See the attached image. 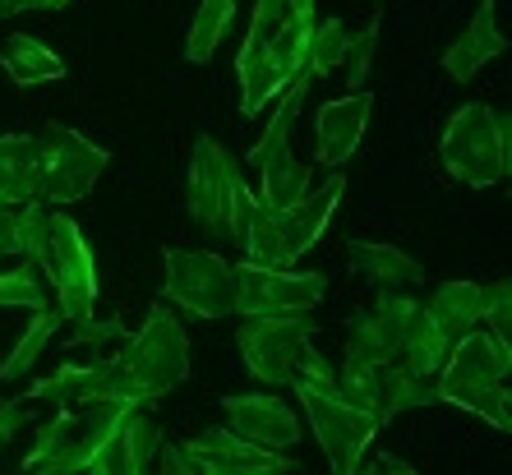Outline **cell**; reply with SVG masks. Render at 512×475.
<instances>
[{
    "mask_svg": "<svg viewBox=\"0 0 512 475\" xmlns=\"http://www.w3.org/2000/svg\"><path fill=\"white\" fill-rule=\"evenodd\" d=\"M190 379V346L185 328L167 305H157L143 323V333L125 337L116 356L88 365V402L111 397V402H157L171 388Z\"/></svg>",
    "mask_w": 512,
    "mask_h": 475,
    "instance_id": "cell-1",
    "label": "cell"
},
{
    "mask_svg": "<svg viewBox=\"0 0 512 475\" xmlns=\"http://www.w3.org/2000/svg\"><path fill=\"white\" fill-rule=\"evenodd\" d=\"M19 236H24V259H33L47 277L60 319H88L97 309V263L79 222L51 203L28 199L19 203Z\"/></svg>",
    "mask_w": 512,
    "mask_h": 475,
    "instance_id": "cell-2",
    "label": "cell"
},
{
    "mask_svg": "<svg viewBox=\"0 0 512 475\" xmlns=\"http://www.w3.org/2000/svg\"><path fill=\"white\" fill-rule=\"evenodd\" d=\"M508 369L512 346L489 328H471L457 337L434 374L439 402H453L471 416L489 420L494 429H512V397H508Z\"/></svg>",
    "mask_w": 512,
    "mask_h": 475,
    "instance_id": "cell-3",
    "label": "cell"
},
{
    "mask_svg": "<svg viewBox=\"0 0 512 475\" xmlns=\"http://www.w3.org/2000/svg\"><path fill=\"white\" fill-rule=\"evenodd\" d=\"M333 379H337L333 360L314 351V356L300 360V369L291 374V388H296L300 406H305V416H310L314 439H319L328 466H333L337 475H351L365 462V452H370L374 434H379V420H374L365 406L346 402L342 392L333 388Z\"/></svg>",
    "mask_w": 512,
    "mask_h": 475,
    "instance_id": "cell-4",
    "label": "cell"
},
{
    "mask_svg": "<svg viewBox=\"0 0 512 475\" xmlns=\"http://www.w3.org/2000/svg\"><path fill=\"white\" fill-rule=\"evenodd\" d=\"M342 190H346V176L333 171L323 180L319 190H310L305 199L286 203V208H268V203H254V217L245 226V263H296L305 250L319 245V236L328 231L333 222V208L342 203Z\"/></svg>",
    "mask_w": 512,
    "mask_h": 475,
    "instance_id": "cell-5",
    "label": "cell"
},
{
    "mask_svg": "<svg viewBox=\"0 0 512 475\" xmlns=\"http://www.w3.org/2000/svg\"><path fill=\"white\" fill-rule=\"evenodd\" d=\"M190 217L217 240H231L240 245L245 240V226L254 217V194L240 176V167L231 162V153L213 134H199L194 139V153H190Z\"/></svg>",
    "mask_w": 512,
    "mask_h": 475,
    "instance_id": "cell-6",
    "label": "cell"
},
{
    "mask_svg": "<svg viewBox=\"0 0 512 475\" xmlns=\"http://www.w3.org/2000/svg\"><path fill=\"white\" fill-rule=\"evenodd\" d=\"M439 157L443 171L471 190H489V185H503L512 171V130L508 116L485 102H466L448 130L439 139Z\"/></svg>",
    "mask_w": 512,
    "mask_h": 475,
    "instance_id": "cell-7",
    "label": "cell"
},
{
    "mask_svg": "<svg viewBox=\"0 0 512 475\" xmlns=\"http://www.w3.org/2000/svg\"><path fill=\"white\" fill-rule=\"evenodd\" d=\"M84 411H56L51 425H42L37 443L28 448L24 457V471L33 475H74V471H88L97 457V448L111 439V429L125 420V411L139 402H111V397H97V402H79Z\"/></svg>",
    "mask_w": 512,
    "mask_h": 475,
    "instance_id": "cell-8",
    "label": "cell"
},
{
    "mask_svg": "<svg viewBox=\"0 0 512 475\" xmlns=\"http://www.w3.org/2000/svg\"><path fill=\"white\" fill-rule=\"evenodd\" d=\"M310 84H314V74L300 70L296 79L277 93L273 120H268L263 139L250 148V167L259 171V203H268V208H286V203H296L310 194V167L296 162V153H291V120H296Z\"/></svg>",
    "mask_w": 512,
    "mask_h": 475,
    "instance_id": "cell-9",
    "label": "cell"
},
{
    "mask_svg": "<svg viewBox=\"0 0 512 475\" xmlns=\"http://www.w3.org/2000/svg\"><path fill=\"white\" fill-rule=\"evenodd\" d=\"M314 337H319V328L310 323V314H245L236 342L254 379L291 383L300 360H310L319 351Z\"/></svg>",
    "mask_w": 512,
    "mask_h": 475,
    "instance_id": "cell-10",
    "label": "cell"
},
{
    "mask_svg": "<svg viewBox=\"0 0 512 475\" xmlns=\"http://www.w3.org/2000/svg\"><path fill=\"white\" fill-rule=\"evenodd\" d=\"M107 171V153L70 125H47L37 134V199L51 208L84 199Z\"/></svg>",
    "mask_w": 512,
    "mask_h": 475,
    "instance_id": "cell-11",
    "label": "cell"
},
{
    "mask_svg": "<svg viewBox=\"0 0 512 475\" xmlns=\"http://www.w3.org/2000/svg\"><path fill=\"white\" fill-rule=\"evenodd\" d=\"M162 300L190 309L199 319H227L236 314V263L203 250H167V282Z\"/></svg>",
    "mask_w": 512,
    "mask_h": 475,
    "instance_id": "cell-12",
    "label": "cell"
},
{
    "mask_svg": "<svg viewBox=\"0 0 512 475\" xmlns=\"http://www.w3.org/2000/svg\"><path fill=\"white\" fill-rule=\"evenodd\" d=\"M328 291L323 273H291L268 263H236V314H310Z\"/></svg>",
    "mask_w": 512,
    "mask_h": 475,
    "instance_id": "cell-13",
    "label": "cell"
},
{
    "mask_svg": "<svg viewBox=\"0 0 512 475\" xmlns=\"http://www.w3.org/2000/svg\"><path fill=\"white\" fill-rule=\"evenodd\" d=\"M185 448V462H190V475L203 471V475H273V471H300L296 457H277L273 448L245 439L236 434L231 425H213L194 434Z\"/></svg>",
    "mask_w": 512,
    "mask_h": 475,
    "instance_id": "cell-14",
    "label": "cell"
},
{
    "mask_svg": "<svg viewBox=\"0 0 512 475\" xmlns=\"http://www.w3.org/2000/svg\"><path fill=\"white\" fill-rule=\"evenodd\" d=\"M416 300L411 296H383L379 305H370L351 323V337H346V356L342 365L346 369H370V365H388L397 356V346H402V333L411 314H416Z\"/></svg>",
    "mask_w": 512,
    "mask_h": 475,
    "instance_id": "cell-15",
    "label": "cell"
},
{
    "mask_svg": "<svg viewBox=\"0 0 512 475\" xmlns=\"http://www.w3.org/2000/svg\"><path fill=\"white\" fill-rule=\"evenodd\" d=\"M162 443H167L162 425H157L143 406H130V411H125V420L111 429V439L97 448V457H93V466H88V471H93V475H143L148 466L157 462Z\"/></svg>",
    "mask_w": 512,
    "mask_h": 475,
    "instance_id": "cell-16",
    "label": "cell"
},
{
    "mask_svg": "<svg viewBox=\"0 0 512 475\" xmlns=\"http://www.w3.org/2000/svg\"><path fill=\"white\" fill-rule=\"evenodd\" d=\"M222 411H227V425L236 429V434L263 443V448H291V443L300 439V420L282 397L236 392V397H222Z\"/></svg>",
    "mask_w": 512,
    "mask_h": 475,
    "instance_id": "cell-17",
    "label": "cell"
},
{
    "mask_svg": "<svg viewBox=\"0 0 512 475\" xmlns=\"http://www.w3.org/2000/svg\"><path fill=\"white\" fill-rule=\"evenodd\" d=\"M374 97L360 88L351 97H337V102H323L319 111V162L323 167H342L346 157L360 148V134L370 125Z\"/></svg>",
    "mask_w": 512,
    "mask_h": 475,
    "instance_id": "cell-18",
    "label": "cell"
},
{
    "mask_svg": "<svg viewBox=\"0 0 512 475\" xmlns=\"http://www.w3.org/2000/svg\"><path fill=\"white\" fill-rule=\"evenodd\" d=\"M503 51H508V37H503L499 19H494V0H480L476 14H471V24H466V33L443 51V70L453 74V79H471L480 65H489V60L503 56Z\"/></svg>",
    "mask_w": 512,
    "mask_h": 475,
    "instance_id": "cell-19",
    "label": "cell"
},
{
    "mask_svg": "<svg viewBox=\"0 0 512 475\" xmlns=\"http://www.w3.org/2000/svg\"><path fill=\"white\" fill-rule=\"evenodd\" d=\"M346 254H351V263H356L360 277H370L374 286H388V291H397V286H416L420 277H425V268H420L406 250H397V245L346 240Z\"/></svg>",
    "mask_w": 512,
    "mask_h": 475,
    "instance_id": "cell-20",
    "label": "cell"
},
{
    "mask_svg": "<svg viewBox=\"0 0 512 475\" xmlns=\"http://www.w3.org/2000/svg\"><path fill=\"white\" fill-rule=\"evenodd\" d=\"M37 199V134H0V203Z\"/></svg>",
    "mask_w": 512,
    "mask_h": 475,
    "instance_id": "cell-21",
    "label": "cell"
},
{
    "mask_svg": "<svg viewBox=\"0 0 512 475\" xmlns=\"http://www.w3.org/2000/svg\"><path fill=\"white\" fill-rule=\"evenodd\" d=\"M425 314L439 323V333L448 337V346H453L457 337L480 328V286L476 282H443L439 291L429 296Z\"/></svg>",
    "mask_w": 512,
    "mask_h": 475,
    "instance_id": "cell-22",
    "label": "cell"
},
{
    "mask_svg": "<svg viewBox=\"0 0 512 475\" xmlns=\"http://www.w3.org/2000/svg\"><path fill=\"white\" fill-rule=\"evenodd\" d=\"M0 65H5V74H10L19 88H37V84H51V79H65V60L28 33H14L10 42H5Z\"/></svg>",
    "mask_w": 512,
    "mask_h": 475,
    "instance_id": "cell-23",
    "label": "cell"
},
{
    "mask_svg": "<svg viewBox=\"0 0 512 475\" xmlns=\"http://www.w3.org/2000/svg\"><path fill=\"white\" fill-rule=\"evenodd\" d=\"M443 356H448V337L439 333V323L425 314V305L411 314V323H406L402 333V346H397L393 365L411 369V374H439Z\"/></svg>",
    "mask_w": 512,
    "mask_h": 475,
    "instance_id": "cell-24",
    "label": "cell"
},
{
    "mask_svg": "<svg viewBox=\"0 0 512 475\" xmlns=\"http://www.w3.org/2000/svg\"><path fill=\"white\" fill-rule=\"evenodd\" d=\"M236 5L240 0H203L194 10V28H190V42H185V60L190 65H208L217 56V42L227 37L231 19H236Z\"/></svg>",
    "mask_w": 512,
    "mask_h": 475,
    "instance_id": "cell-25",
    "label": "cell"
},
{
    "mask_svg": "<svg viewBox=\"0 0 512 475\" xmlns=\"http://www.w3.org/2000/svg\"><path fill=\"white\" fill-rule=\"evenodd\" d=\"M60 328V309H33V323L24 328V337L14 342V351L5 360H0V379H19V374H28V369L37 365V356L47 351V342L56 337Z\"/></svg>",
    "mask_w": 512,
    "mask_h": 475,
    "instance_id": "cell-26",
    "label": "cell"
},
{
    "mask_svg": "<svg viewBox=\"0 0 512 475\" xmlns=\"http://www.w3.org/2000/svg\"><path fill=\"white\" fill-rule=\"evenodd\" d=\"M0 305L5 309H51L56 305V300H51L47 277H42V268H37L33 259L14 263V268L0 273Z\"/></svg>",
    "mask_w": 512,
    "mask_h": 475,
    "instance_id": "cell-27",
    "label": "cell"
},
{
    "mask_svg": "<svg viewBox=\"0 0 512 475\" xmlns=\"http://www.w3.org/2000/svg\"><path fill=\"white\" fill-rule=\"evenodd\" d=\"M24 402H51L56 411L88 402V365H60L47 379H33L24 388Z\"/></svg>",
    "mask_w": 512,
    "mask_h": 475,
    "instance_id": "cell-28",
    "label": "cell"
},
{
    "mask_svg": "<svg viewBox=\"0 0 512 475\" xmlns=\"http://www.w3.org/2000/svg\"><path fill=\"white\" fill-rule=\"evenodd\" d=\"M351 28L342 24V19H314V33H310V51H305V70L319 79V74H333L342 70V60L346 51H351Z\"/></svg>",
    "mask_w": 512,
    "mask_h": 475,
    "instance_id": "cell-29",
    "label": "cell"
},
{
    "mask_svg": "<svg viewBox=\"0 0 512 475\" xmlns=\"http://www.w3.org/2000/svg\"><path fill=\"white\" fill-rule=\"evenodd\" d=\"M480 323H489V333H499L503 342L512 337V277L480 286Z\"/></svg>",
    "mask_w": 512,
    "mask_h": 475,
    "instance_id": "cell-30",
    "label": "cell"
},
{
    "mask_svg": "<svg viewBox=\"0 0 512 475\" xmlns=\"http://www.w3.org/2000/svg\"><path fill=\"white\" fill-rule=\"evenodd\" d=\"M125 323L120 319H93V314H88V319H79L74 323V337H65V346H70V351H79V346H88V351H102V346L107 342H125Z\"/></svg>",
    "mask_w": 512,
    "mask_h": 475,
    "instance_id": "cell-31",
    "label": "cell"
},
{
    "mask_svg": "<svg viewBox=\"0 0 512 475\" xmlns=\"http://www.w3.org/2000/svg\"><path fill=\"white\" fill-rule=\"evenodd\" d=\"M374 42H379V14L370 19V28H360L356 37H351V51H346V84L351 88H365V79H370V56H374Z\"/></svg>",
    "mask_w": 512,
    "mask_h": 475,
    "instance_id": "cell-32",
    "label": "cell"
},
{
    "mask_svg": "<svg viewBox=\"0 0 512 475\" xmlns=\"http://www.w3.org/2000/svg\"><path fill=\"white\" fill-rule=\"evenodd\" d=\"M14 254H24V236H19V208L0 203V263H10Z\"/></svg>",
    "mask_w": 512,
    "mask_h": 475,
    "instance_id": "cell-33",
    "label": "cell"
},
{
    "mask_svg": "<svg viewBox=\"0 0 512 475\" xmlns=\"http://www.w3.org/2000/svg\"><path fill=\"white\" fill-rule=\"evenodd\" d=\"M24 397H10V402H0V448H5V443L14 439V434H19V429L28 425V420H33V411H24Z\"/></svg>",
    "mask_w": 512,
    "mask_h": 475,
    "instance_id": "cell-34",
    "label": "cell"
},
{
    "mask_svg": "<svg viewBox=\"0 0 512 475\" xmlns=\"http://www.w3.org/2000/svg\"><path fill=\"white\" fill-rule=\"evenodd\" d=\"M60 5H70V0H0V19L24 10H60Z\"/></svg>",
    "mask_w": 512,
    "mask_h": 475,
    "instance_id": "cell-35",
    "label": "cell"
},
{
    "mask_svg": "<svg viewBox=\"0 0 512 475\" xmlns=\"http://www.w3.org/2000/svg\"><path fill=\"white\" fill-rule=\"evenodd\" d=\"M360 466H370V471H397V475H411V466L397 462V457H388V452H379L374 462H360Z\"/></svg>",
    "mask_w": 512,
    "mask_h": 475,
    "instance_id": "cell-36",
    "label": "cell"
},
{
    "mask_svg": "<svg viewBox=\"0 0 512 475\" xmlns=\"http://www.w3.org/2000/svg\"><path fill=\"white\" fill-rule=\"evenodd\" d=\"M291 5V14H300V19H314V0H286Z\"/></svg>",
    "mask_w": 512,
    "mask_h": 475,
    "instance_id": "cell-37",
    "label": "cell"
}]
</instances>
